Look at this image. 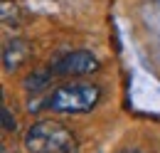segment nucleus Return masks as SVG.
<instances>
[{
    "label": "nucleus",
    "instance_id": "1",
    "mask_svg": "<svg viewBox=\"0 0 160 153\" xmlns=\"http://www.w3.org/2000/svg\"><path fill=\"white\" fill-rule=\"evenodd\" d=\"M27 153H64L74 151V134L59 121H37L22 138Z\"/></svg>",
    "mask_w": 160,
    "mask_h": 153
},
{
    "label": "nucleus",
    "instance_id": "2",
    "mask_svg": "<svg viewBox=\"0 0 160 153\" xmlns=\"http://www.w3.org/2000/svg\"><path fill=\"white\" fill-rule=\"evenodd\" d=\"M99 99L101 89L96 84L72 82V84H62L59 89H54L52 96L44 101V106L59 114H86L99 104Z\"/></svg>",
    "mask_w": 160,
    "mask_h": 153
},
{
    "label": "nucleus",
    "instance_id": "3",
    "mask_svg": "<svg viewBox=\"0 0 160 153\" xmlns=\"http://www.w3.org/2000/svg\"><path fill=\"white\" fill-rule=\"evenodd\" d=\"M101 62L96 59V55L86 52V50H79V52H72L67 57L57 59L49 69L59 76H89L94 72H99Z\"/></svg>",
    "mask_w": 160,
    "mask_h": 153
},
{
    "label": "nucleus",
    "instance_id": "4",
    "mask_svg": "<svg viewBox=\"0 0 160 153\" xmlns=\"http://www.w3.org/2000/svg\"><path fill=\"white\" fill-rule=\"evenodd\" d=\"M30 52H32L30 42H25V40H10L5 45V50H2V67H5V72L8 74L18 72L22 64L27 62Z\"/></svg>",
    "mask_w": 160,
    "mask_h": 153
},
{
    "label": "nucleus",
    "instance_id": "5",
    "mask_svg": "<svg viewBox=\"0 0 160 153\" xmlns=\"http://www.w3.org/2000/svg\"><path fill=\"white\" fill-rule=\"evenodd\" d=\"M52 69H40V72H32V74L25 79V92H32V94H37L42 92L47 84H49V79H52Z\"/></svg>",
    "mask_w": 160,
    "mask_h": 153
},
{
    "label": "nucleus",
    "instance_id": "6",
    "mask_svg": "<svg viewBox=\"0 0 160 153\" xmlns=\"http://www.w3.org/2000/svg\"><path fill=\"white\" fill-rule=\"evenodd\" d=\"M0 15H2V22L5 25H20V8L15 5V0H0Z\"/></svg>",
    "mask_w": 160,
    "mask_h": 153
},
{
    "label": "nucleus",
    "instance_id": "7",
    "mask_svg": "<svg viewBox=\"0 0 160 153\" xmlns=\"http://www.w3.org/2000/svg\"><path fill=\"white\" fill-rule=\"evenodd\" d=\"M2 129H5L8 134L18 129V121H15V116H12V111H10L8 106H2Z\"/></svg>",
    "mask_w": 160,
    "mask_h": 153
},
{
    "label": "nucleus",
    "instance_id": "8",
    "mask_svg": "<svg viewBox=\"0 0 160 153\" xmlns=\"http://www.w3.org/2000/svg\"><path fill=\"white\" fill-rule=\"evenodd\" d=\"M126 153H140V151H126Z\"/></svg>",
    "mask_w": 160,
    "mask_h": 153
},
{
    "label": "nucleus",
    "instance_id": "9",
    "mask_svg": "<svg viewBox=\"0 0 160 153\" xmlns=\"http://www.w3.org/2000/svg\"><path fill=\"white\" fill-rule=\"evenodd\" d=\"M64 153H74V151H64Z\"/></svg>",
    "mask_w": 160,
    "mask_h": 153
},
{
    "label": "nucleus",
    "instance_id": "10",
    "mask_svg": "<svg viewBox=\"0 0 160 153\" xmlns=\"http://www.w3.org/2000/svg\"><path fill=\"white\" fill-rule=\"evenodd\" d=\"M2 153H5V151H2Z\"/></svg>",
    "mask_w": 160,
    "mask_h": 153
}]
</instances>
